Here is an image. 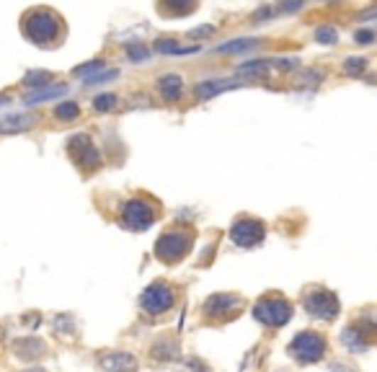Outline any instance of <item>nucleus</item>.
Here are the masks:
<instances>
[{
  "label": "nucleus",
  "instance_id": "obj_1",
  "mask_svg": "<svg viewBox=\"0 0 377 372\" xmlns=\"http://www.w3.org/2000/svg\"><path fill=\"white\" fill-rule=\"evenodd\" d=\"M290 354L302 365H310V362H318L326 354V339L315 334V331H302L297 337L292 339L290 344Z\"/></svg>",
  "mask_w": 377,
  "mask_h": 372
},
{
  "label": "nucleus",
  "instance_id": "obj_2",
  "mask_svg": "<svg viewBox=\"0 0 377 372\" xmlns=\"http://www.w3.org/2000/svg\"><path fill=\"white\" fill-rule=\"evenodd\" d=\"M253 315L263 326H285L292 315V305L282 297H263V300L256 302Z\"/></svg>",
  "mask_w": 377,
  "mask_h": 372
},
{
  "label": "nucleus",
  "instance_id": "obj_3",
  "mask_svg": "<svg viewBox=\"0 0 377 372\" xmlns=\"http://www.w3.org/2000/svg\"><path fill=\"white\" fill-rule=\"evenodd\" d=\"M305 308L310 310V315L315 318H323V321H331L339 313V300H336L331 292H323V290H315L305 297Z\"/></svg>",
  "mask_w": 377,
  "mask_h": 372
},
{
  "label": "nucleus",
  "instance_id": "obj_4",
  "mask_svg": "<svg viewBox=\"0 0 377 372\" xmlns=\"http://www.w3.org/2000/svg\"><path fill=\"white\" fill-rule=\"evenodd\" d=\"M173 305V290L165 285H153L145 290L143 295V308L148 313L158 315V313H165V310Z\"/></svg>",
  "mask_w": 377,
  "mask_h": 372
},
{
  "label": "nucleus",
  "instance_id": "obj_5",
  "mask_svg": "<svg viewBox=\"0 0 377 372\" xmlns=\"http://www.w3.org/2000/svg\"><path fill=\"white\" fill-rule=\"evenodd\" d=\"M101 370L106 372H135L137 370V359L124 354V351H109L99 357Z\"/></svg>",
  "mask_w": 377,
  "mask_h": 372
},
{
  "label": "nucleus",
  "instance_id": "obj_6",
  "mask_svg": "<svg viewBox=\"0 0 377 372\" xmlns=\"http://www.w3.org/2000/svg\"><path fill=\"white\" fill-rule=\"evenodd\" d=\"M261 236H263L261 222H253V220H241L233 230H230V238H233L235 244H241V246L258 244V241H261Z\"/></svg>",
  "mask_w": 377,
  "mask_h": 372
},
{
  "label": "nucleus",
  "instance_id": "obj_7",
  "mask_svg": "<svg viewBox=\"0 0 377 372\" xmlns=\"http://www.w3.org/2000/svg\"><path fill=\"white\" fill-rule=\"evenodd\" d=\"M238 308H241V300L230 295H217L212 300H207V313H212L214 318H230L238 313Z\"/></svg>",
  "mask_w": 377,
  "mask_h": 372
},
{
  "label": "nucleus",
  "instance_id": "obj_8",
  "mask_svg": "<svg viewBox=\"0 0 377 372\" xmlns=\"http://www.w3.org/2000/svg\"><path fill=\"white\" fill-rule=\"evenodd\" d=\"M150 220H153V212H150L148 204H140V202H132V204H127V212H124V222H127L129 228L143 230Z\"/></svg>",
  "mask_w": 377,
  "mask_h": 372
},
{
  "label": "nucleus",
  "instance_id": "obj_9",
  "mask_svg": "<svg viewBox=\"0 0 377 372\" xmlns=\"http://www.w3.org/2000/svg\"><path fill=\"white\" fill-rule=\"evenodd\" d=\"M153 357L173 359V357H178V346H176V344H171V341H160V344H155V346H153Z\"/></svg>",
  "mask_w": 377,
  "mask_h": 372
},
{
  "label": "nucleus",
  "instance_id": "obj_10",
  "mask_svg": "<svg viewBox=\"0 0 377 372\" xmlns=\"http://www.w3.org/2000/svg\"><path fill=\"white\" fill-rule=\"evenodd\" d=\"M114 104V99L111 96H104V99H99V109H106V106H111Z\"/></svg>",
  "mask_w": 377,
  "mask_h": 372
},
{
  "label": "nucleus",
  "instance_id": "obj_11",
  "mask_svg": "<svg viewBox=\"0 0 377 372\" xmlns=\"http://www.w3.org/2000/svg\"><path fill=\"white\" fill-rule=\"evenodd\" d=\"M29 372H44V370H29Z\"/></svg>",
  "mask_w": 377,
  "mask_h": 372
}]
</instances>
